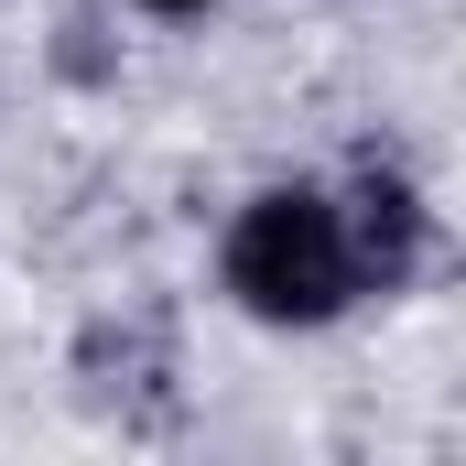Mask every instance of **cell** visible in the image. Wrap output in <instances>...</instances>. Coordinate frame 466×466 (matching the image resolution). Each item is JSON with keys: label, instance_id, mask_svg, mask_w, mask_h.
I'll return each mask as SVG.
<instances>
[{"label": "cell", "instance_id": "obj_1", "mask_svg": "<svg viewBox=\"0 0 466 466\" xmlns=\"http://www.w3.org/2000/svg\"><path fill=\"white\" fill-rule=\"evenodd\" d=\"M218 282H228V304L249 326H293V337L337 326L358 293H369L358 282V249H348V218H337L326 185H260L228 218Z\"/></svg>", "mask_w": 466, "mask_h": 466}, {"label": "cell", "instance_id": "obj_2", "mask_svg": "<svg viewBox=\"0 0 466 466\" xmlns=\"http://www.w3.org/2000/svg\"><path fill=\"white\" fill-rule=\"evenodd\" d=\"M337 218H348V249H358V282L369 293H401L423 271V249H434V218H423L412 174H390V163H358V185L337 196Z\"/></svg>", "mask_w": 466, "mask_h": 466}, {"label": "cell", "instance_id": "obj_3", "mask_svg": "<svg viewBox=\"0 0 466 466\" xmlns=\"http://www.w3.org/2000/svg\"><path fill=\"white\" fill-rule=\"evenodd\" d=\"M141 11H163V22H185V11H207V0H141Z\"/></svg>", "mask_w": 466, "mask_h": 466}]
</instances>
